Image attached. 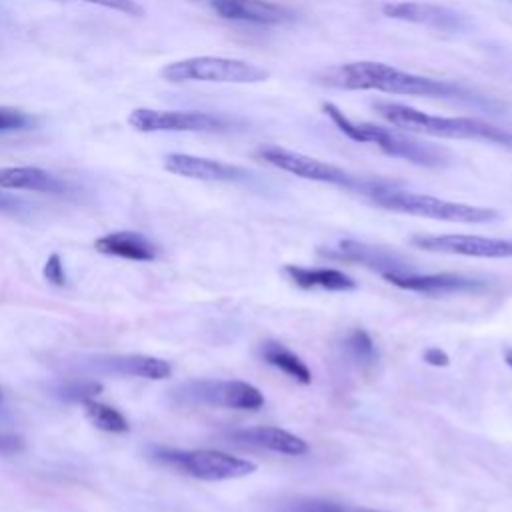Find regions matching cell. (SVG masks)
I'll return each instance as SVG.
<instances>
[{
	"label": "cell",
	"instance_id": "cell-8",
	"mask_svg": "<svg viewBox=\"0 0 512 512\" xmlns=\"http://www.w3.org/2000/svg\"><path fill=\"white\" fill-rule=\"evenodd\" d=\"M174 396L184 404L218 406L230 410H260L264 406V394L244 380H190L174 388Z\"/></svg>",
	"mask_w": 512,
	"mask_h": 512
},
{
	"label": "cell",
	"instance_id": "cell-31",
	"mask_svg": "<svg viewBox=\"0 0 512 512\" xmlns=\"http://www.w3.org/2000/svg\"><path fill=\"white\" fill-rule=\"evenodd\" d=\"M424 362L426 364H430V366H448L450 364V356L444 352V350H440L438 346H430L426 352H424Z\"/></svg>",
	"mask_w": 512,
	"mask_h": 512
},
{
	"label": "cell",
	"instance_id": "cell-24",
	"mask_svg": "<svg viewBox=\"0 0 512 512\" xmlns=\"http://www.w3.org/2000/svg\"><path fill=\"white\" fill-rule=\"evenodd\" d=\"M102 392V384L92 378H70L56 386V394L66 402H84Z\"/></svg>",
	"mask_w": 512,
	"mask_h": 512
},
{
	"label": "cell",
	"instance_id": "cell-25",
	"mask_svg": "<svg viewBox=\"0 0 512 512\" xmlns=\"http://www.w3.org/2000/svg\"><path fill=\"white\" fill-rule=\"evenodd\" d=\"M290 512H384V510H374V508H364V506H352V504H342V502H332V500H300L296 502Z\"/></svg>",
	"mask_w": 512,
	"mask_h": 512
},
{
	"label": "cell",
	"instance_id": "cell-1",
	"mask_svg": "<svg viewBox=\"0 0 512 512\" xmlns=\"http://www.w3.org/2000/svg\"><path fill=\"white\" fill-rule=\"evenodd\" d=\"M326 84L336 88H346V90H376V92L418 96V98H444V100L474 98L470 90H466L456 82L420 76V74L406 72L396 66L374 62V60H358V62H348L340 68H334L328 72Z\"/></svg>",
	"mask_w": 512,
	"mask_h": 512
},
{
	"label": "cell",
	"instance_id": "cell-6",
	"mask_svg": "<svg viewBox=\"0 0 512 512\" xmlns=\"http://www.w3.org/2000/svg\"><path fill=\"white\" fill-rule=\"evenodd\" d=\"M168 82H220V84H258L270 78V72L258 64L224 58V56H192L170 62L162 68Z\"/></svg>",
	"mask_w": 512,
	"mask_h": 512
},
{
	"label": "cell",
	"instance_id": "cell-4",
	"mask_svg": "<svg viewBox=\"0 0 512 512\" xmlns=\"http://www.w3.org/2000/svg\"><path fill=\"white\" fill-rule=\"evenodd\" d=\"M370 200L384 210L432 218V220H444V222H458V224H486L498 218V210L494 208L452 202V200H444V198H436L420 192H408V190L396 188L394 184L392 186L386 184L378 188L370 196Z\"/></svg>",
	"mask_w": 512,
	"mask_h": 512
},
{
	"label": "cell",
	"instance_id": "cell-32",
	"mask_svg": "<svg viewBox=\"0 0 512 512\" xmlns=\"http://www.w3.org/2000/svg\"><path fill=\"white\" fill-rule=\"evenodd\" d=\"M504 360H506V364L512 368V350H506V354H504Z\"/></svg>",
	"mask_w": 512,
	"mask_h": 512
},
{
	"label": "cell",
	"instance_id": "cell-17",
	"mask_svg": "<svg viewBox=\"0 0 512 512\" xmlns=\"http://www.w3.org/2000/svg\"><path fill=\"white\" fill-rule=\"evenodd\" d=\"M92 368L102 374H112L120 378H146V380H166L172 376L170 362L148 356V354H106L96 356Z\"/></svg>",
	"mask_w": 512,
	"mask_h": 512
},
{
	"label": "cell",
	"instance_id": "cell-12",
	"mask_svg": "<svg viewBox=\"0 0 512 512\" xmlns=\"http://www.w3.org/2000/svg\"><path fill=\"white\" fill-rule=\"evenodd\" d=\"M382 14L392 20L420 24L444 32H460L468 26V20L460 12L432 2H386L382 4Z\"/></svg>",
	"mask_w": 512,
	"mask_h": 512
},
{
	"label": "cell",
	"instance_id": "cell-29",
	"mask_svg": "<svg viewBox=\"0 0 512 512\" xmlns=\"http://www.w3.org/2000/svg\"><path fill=\"white\" fill-rule=\"evenodd\" d=\"M24 448V440L14 434H0V456L16 454Z\"/></svg>",
	"mask_w": 512,
	"mask_h": 512
},
{
	"label": "cell",
	"instance_id": "cell-14",
	"mask_svg": "<svg viewBox=\"0 0 512 512\" xmlns=\"http://www.w3.org/2000/svg\"><path fill=\"white\" fill-rule=\"evenodd\" d=\"M164 168L176 176L202 182H248L252 178V174L242 166L184 152L166 154Z\"/></svg>",
	"mask_w": 512,
	"mask_h": 512
},
{
	"label": "cell",
	"instance_id": "cell-13",
	"mask_svg": "<svg viewBox=\"0 0 512 512\" xmlns=\"http://www.w3.org/2000/svg\"><path fill=\"white\" fill-rule=\"evenodd\" d=\"M390 284H394L400 290L408 292H418V294H428V296H450V294H478L488 288L484 280L478 278H468L460 274H416V272H406V274H388L382 276Z\"/></svg>",
	"mask_w": 512,
	"mask_h": 512
},
{
	"label": "cell",
	"instance_id": "cell-5",
	"mask_svg": "<svg viewBox=\"0 0 512 512\" xmlns=\"http://www.w3.org/2000/svg\"><path fill=\"white\" fill-rule=\"evenodd\" d=\"M256 156L260 160H264L266 164L280 168L288 174H294L298 178L304 180H312V182H322V184H332V186H340V188H348V190H356L362 192L366 196H372L378 188L386 186L388 182H380V180H364L360 176L350 174L348 170L322 162L318 158L306 156L302 152H294L282 146H274V144H264L256 150Z\"/></svg>",
	"mask_w": 512,
	"mask_h": 512
},
{
	"label": "cell",
	"instance_id": "cell-18",
	"mask_svg": "<svg viewBox=\"0 0 512 512\" xmlns=\"http://www.w3.org/2000/svg\"><path fill=\"white\" fill-rule=\"evenodd\" d=\"M94 248L100 254L118 256L134 262H152L158 256V248L144 234L134 230H116L104 234L94 242Z\"/></svg>",
	"mask_w": 512,
	"mask_h": 512
},
{
	"label": "cell",
	"instance_id": "cell-28",
	"mask_svg": "<svg viewBox=\"0 0 512 512\" xmlns=\"http://www.w3.org/2000/svg\"><path fill=\"white\" fill-rule=\"evenodd\" d=\"M42 274L54 286H64L66 284V272H64V266H62V260H60L58 254L48 256V260L44 262Z\"/></svg>",
	"mask_w": 512,
	"mask_h": 512
},
{
	"label": "cell",
	"instance_id": "cell-20",
	"mask_svg": "<svg viewBox=\"0 0 512 512\" xmlns=\"http://www.w3.org/2000/svg\"><path fill=\"white\" fill-rule=\"evenodd\" d=\"M284 274L302 290L322 288L330 292H350L358 288L352 276L336 268H306V266L288 264L284 266Z\"/></svg>",
	"mask_w": 512,
	"mask_h": 512
},
{
	"label": "cell",
	"instance_id": "cell-3",
	"mask_svg": "<svg viewBox=\"0 0 512 512\" xmlns=\"http://www.w3.org/2000/svg\"><path fill=\"white\" fill-rule=\"evenodd\" d=\"M322 110L344 136L360 144H374L388 156L426 168H442L452 162V156L446 148L424 142L412 134H404V130L384 128L366 120H354L332 102H324Z\"/></svg>",
	"mask_w": 512,
	"mask_h": 512
},
{
	"label": "cell",
	"instance_id": "cell-27",
	"mask_svg": "<svg viewBox=\"0 0 512 512\" xmlns=\"http://www.w3.org/2000/svg\"><path fill=\"white\" fill-rule=\"evenodd\" d=\"M80 2H88V4H96V6H102V8H108V10H116V12H122V14H128V16H144V8L134 2V0H80Z\"/></svg>",
	"mask_w": 512,
	"mask_h": 512
},
{
	"label": "cell",
	"instance_id": "cell-7",
	"mask_svg": "<svg viewBox=\"0 0 512 512\" xmlns=\"http://www.w3.org/2000/svg\"><path fill=\"white\" fill-rule=\"evenodd\" d=\"M158 460L192 476L198 480L206 482H220V480H234L248 476L256 472V464L252 460L232 456L220 450H166L160 448L156 452Z\"/></svg>",
	"mask_w": 512,
	"mask_h": 512
},
{
	"label": "cell",
	"instance_id": "cell-16",
	"mask_svg": "<svg viewBox=\"0 0 512 512\" xmlns=\"http://www.w3.org/2000/svg\"><path fill=\"white\" fill-rule=\"evenodd\" d=\"M228 440L244 448H260V450H268L284 456H302L310 450L304 438L278 426L238 428L228 434Z\"/></svg>",
	"mask_w": 512,
	"mask_h": 512
},
{
	"label": "cell",
	"instance_id": "cell-30",
	"mask_svg": "<svg viewBox=\"0 0 512 512\" xmlns=\"http://www.w3.org/2000/svg\"><path fill=\"white\" fill-rule=\"evenodd\" d=\"M22 208H24V202L20 198L0 190V214H18L22 212Z\"/></svg>",
	"mask_w": 512,
	"mask_h": 512
},
{
	"label": "cell",
	"instance_id": "cell-10",
	"mask_svg": "<svg viewBox=\"0 0 512 512\" xmlns=\"http://www.w3.org/2000/svg\"><path fill=\"white\" fill-rule=\"evenodd\" d=\"M412 244L428 252L474 256V258H510L512 256V240L488 238V236H476V234H416L412 236Z\"/></svg>",
	"mask_w": 512,
	"mask_h": 512
},
{
	"label": "cell",
	"instance_id": "cell-15",
	"mask_svg": "<svg viewBox=\"0 0 512 512\" xmlns=\"http://www.w3.org/2000/svg\"><path fill=\"white\" fill-rule=\"evenodd\" d=\"M210 8L220 18L260 26H278L296 18L290 8L270 0H210Z\"/></svg>",
	"mask_w": 512,
	"mask_h": 512
},
{
	"label": "cell",
	"instance_id": "cell-26",
	"mask_svg": "<svg viewBox=\"0 0 512 512\" xmlns=\"http://www.w3.org/2000/svg\"><path fill=\"white\" fill-rule=\"evenodd\" d=\"M34 124V118L18 108L0 106V132H14L24 130Z\"/></svg>",
	"mask_w": 512,
	"mask_h": 512
},
{
	"label": "cell",
	"instance_id": "cell-23",
	"mask_svg": "<svg viewBox=\"0 0 512 512\" xmlns=\"http://www.w3.org/2000/svg\"><path fill=\"white\" fill-rule=\"evenodd\" d=\"M344 348L358 366H372L378 360V350L372 336L362 328H352L344 336Z\"/></svg>",
	"mask_w": 512,
	"mask_h": 512
},
{
	"label": "cell",
	"instance_id": "cell-19",
	"mask_svg": "<svg viewBox=\"0 0 512 512\" xmlns=\"http://www.w3.org/2000/svg\"><path fill=\"white\" fill-rule=\"evenodd\" d=\"M0 188L62 194L66 190V184L48 170L36 166H6L0 168Z\"/></svg>",
	"mask_w": 512,
	"mask_h": 512
},
{
	"label": "cell",
	"instance_id": "cell-22",
	"mask_svg": "<svg viewBox=\"0 0 512 512\" xmlns=\"http://www.w3.org/2000/svg\"><path fill=\"white\" fill-rule=\"evenodd\" d=\"M80 404H82V412H84L86 420L94 428H98L102 432H112V434H122V432L130 430L128 420L116 408H112L108 404H102V402H96L94 398H88Z\"/></svg>",
	"mask_w": 512,
	"mask_h": 512
},
{
	"label": "cell",
	"instance_id": "cell-9",
	"mask_svg": "<svg viewBox=\"0 0 512 512\" xmlns=\"http://www.w3.org/2000/svg\"><path fill=\"white\" fill-rule=\"evenodd\" d=\"M128 124L138 132H228L242 122L200 110L136 108L130 112Z\"/></svg>",
	"mask_w": 512,
	"mask_h": 512
},
{
	"label": "cell",
	"instance_id": "cell-2",
	"mask_svg": "<svg viewBox=\"0 0 512 512\" xmlns=\"http://www.w3.org/2000/svg\"><path fill=\"white\" fill-rule=\"evenodd\" d=\"M372 108L384 120H388L392 126L404 132L450 138V140H480V142H488V144H496L506 150H512L510 130L478 118L436 116V114H428L418 108H412L408 104L390 102V100H378L372 104Z\"/></svg>",
	"mask_w": 512,
	"mask_h": 512
},
{
	"label": "cell",
	"instance_id": "cell-11",
	"mask_svg": "<svg viewBox=\"0 0 512 512\" xmlns=\"http://www.w3.org/2000/svg\"><path fill=\"white\" fill-rule=\"evenodd\" d=\"M318 252L320 256H326L330 260L362 264L382 276L414 272V266L406 258H402L398 252H392L382 246L358 242V240H340L336 248H328V250L320 248Z\"/></svg>",
	"mask_w": 512,
	"mask_h": 512
},
{
	"label": "cell",
	"instance_id": "cell-21",
	"mask_svg": "<svg viewBox=\"0 0 512 512\" xmlns=\"http://www.w3.org/2000/svg\"><path fill=\"white\" fill-rule=\"evenodd\" d=\"M260 358L274 366L276 370L284 372L288 378L300 382V384H310L312 382V372L306 366V362L294 354L290 348L276 340H266L260 344Z\"/></svg>",
	"mask_w": 512,
	"mask_h": 512
}]
</instances>
